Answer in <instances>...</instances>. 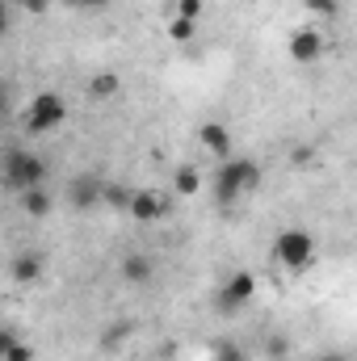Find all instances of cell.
<instances>
[{
	"instance_id": "17",
	"label": "cell",
	"mask_w": 357,
	"mask_h": 361,
	"mask_svg": "<svg viewBox=\"0 0 357 361\" xmlns=\"http://www.w3.org/2000/svg\"><path fill=\"white\" fill-rule=\"evenodd\" d=\"M193 34H198V21H185V17L169 21V38L173 42H193Z\"/></svg>"
},
{
	"instance_id": "28",
	"label": "cell",
	"mask_w": 357,
	"mask_h": 361,
	"mask_svg": "<svg viewBox=\"0 0 357 361\" xmlns=\"http://www.w3.org/2000/svg\"><path fill=\"white\" fill-rule=\"evenodd\" d=\"M160 361H177V357H160Z\"/></svg>"
},
{
	"instance_id": "22",
	"label": "cell",
	"mask_w": 357,
	"mask_h": 361,
	"mask_svg": "<svg viewBox=\"0 0 357 361\" xmlns=\"http://www.w3.org/2000/svg\"><path fill=\"white\" fill-rule=\"evenodd\" d=\"M13 114V85L0 76V118H8Z\"/></svg>"
},
{
	"instance_id": "14",
	"label": "cell",
	"mask_w": 357,
	"mask_h": 361,
	"mask_svg": "<svg viewBox=\"0 0 357 361\" xmlns=\"http://www.w3.org/2000/svg\"><path fill=\"white\" fill-rule=\"evenodd\" d=\"M131 197H135V189L126 180H105V189H101V206H114V210H126Z\"/></svg>"
},
{
	"instance_id": "11",
	"label": "cell",
	"mask_w": 357,
	"mask_h": 361,
	"mask_svg": "<svg viewBox=\"0 0 357 361\" xmlns=\"http://www.w3.org/2000/svg\"><path fill=\"white\" fill-rule=\"evenodd\" d=\"M198 143H202L210 156H219V160H227V156H231V130H227L223 122H202Z\"/></svg>"
},
{
	"instance_id": "20",
	"label": "cell",
	"mask_w": 357,
	"mask_h": 361,
	"mask_svg": "<svg viewBox=\"0 0 357 361\" xmlns=\"http://www.w3.org/2000/svg\"><path fill=\"white\" fill-rule=\"evenodd\" d=\"M8 4H17V8L30 13V17H42V13L51 8V0H8Z\"/></svg>"
},
{
	"instance_id": "2",
	"label": "cell",
	"mask_w": 357,
	"mask_h": 361,
	"mask_svg": "<svg viewBox=\"0 0 357 361\" xmlns=\"http://www.w3.org/2000/svg\"><path fill=\"white\" fill-rule=\"evenodd\" d=\"M257 185H261V164H257V160L227 156V160L219 164V173H214V197H219V206H227V202H236L240 193H253Z\"/></svg>"
},
{
	"instance_id": "21",
	"label": "cell",
	"mask_w": 357,
	"mask_h": 361,
	"mask_svg": "<svg viewBox=\"0 0 357 361\" xmlns=\"http://www.w3.org/2000/svg\"><path fill=\"white\" fill-rule=\"evenodd\" d=\"M4 361H34V349H30L21 336H17V341H13V349L4 353Z\"/></svg>"
},
{
	"instance_id": "23",
	"label": "cell",
	"mask_w": 357,
	"mask_h": 361,
	"mask_svg": "<svg viewBox=\"0 0 357 361\" xmlns=\"http://www.w3.org/2000/svg\"><path fill=\"white\" fill-rule=\"evenodd\" d=\"M307 8L311 13H320V17H337L341 8H337V0H307Z\"/></svg>"
},
{
	"instance_id": "15",
	"label": "cell",
	"mask_w": 357,
	"mask_h": 361,
	"mask_svg": "<svg viewBox=\"0 0 357 361\" xmlns=\"http://www.w3.org/2000/svg\"><path fill=\"white\" fill-rule=\"evenodd\" d=\"M122 92V80L114 76V72H97L89 80V97H97V101H109V97H118Z\"/></svg>"
},
{
	"instance_id": "6",
	"label": "cell",
	"mask_w": 357,
	"mask_h": 361,
	"mask_svg": "<svg viewBox=\"0 0 357 361\" xmlns=\"http://www.w3.org/2000/svg\"><path fill=\"white\" fill-rule=\"evenodd\" d=\"M101 189H105V177L97 173H76L68 180V202L72 210H97L101 206Z\"/></svg>"
},
{
	"instance_id": "4",
	"label": "cell",
	"mask_w": 357,
	"mask_h": 361,
	"mask_svg": "<svg viewBox=\"0 0 357 361\" xmlns=\"http://www.w3.org/2000/svg\"><path fill=\"white\" fill-rule=\"evenodd\" d=\"M63 118H68V101L59 92H38L25 105V130L30 135H51V130L63 126Z\"/></svg>"
},
{
	"instance_id": "12",
	"label": "cell",
	"mask_w": 357,
	"mask_h": 361,
	"mask_svg": "<svg viewBox=\"0 0 357 361\" xmlns=\"http://www.w3.org/2000/svg\"><path fill=\"white\" fill-rule=\"evenodd\" d=\"M17 202H21V214H30V219H47V214L55 210V197L47 193V185L21 189V193H17Z\"/></svg>"
},
{
	"instance_id": "8",
	"label": "cell",
	"mask_w": 357,
	"mask_h": 361,
	"mask_svg": "<svg viewBox=\"0 0 357 361\" xmlns=\"http://www.w3.org/2000/svg\"><path fill=\"white\" fill-rule=\"evenodd\" d=\"M118 277H122L126 286H147V281L156 277V261H152L147 252H126V257L118 261Z\"/></svg>"
},
{
	"instance_id": "5",
	"label": "cell",
	"mask_w": 357,
	"mask_h": 361,
	"mask_svg": "<svg viewBox=\"0 0 357 361\" xmlns=\"http://www.w3.org/2000/svg\"><path fill=\"white\" fill-rule=\"evenodd\" d=\"M253 298H257V277L248 269H240L223 281V290H219V311H240V307H248Z\"/></svg>"
},
{
	"instance_id": "30",
	"label": "cell",
	"mask_w": 357,
	"mask_h": 361,
	"mask_svg": "<svg viewBox=\"0 0 357 361\" xmlns=\"http://www.w3.org/2000/svg\"><path fill=\"white\" fill-rule=\"evenodd\" d=\"M0 307H4V298H0Z\"/></svg>"
},
{
	"instance_id": "25",
	"label": "cell",
	"mask_w": 357,
	"mask_h": 361,
	"mask_svg": "<svg viewBox=\"0 0 357 361\" xmlns=\"http://www.w3.org/2000/svg\"><path fill=\"white\" fill-rule=\"evenodd\" d=\"M13 341H17V332L0 324V361H4V353H8V349H13Z\"/></svg>"
},
{
	"instance_id": "29",
	"label": "cell",
	"mask_w": 357,
	"mask_h": 361,
	"mask_svg": "<svg viewBox=\"0 0 357 361\" xmlns=\"http://www.w3.org/2000/svg\"><path fill=\"white\" fill-rule=\"evenodd\" d=\"M0 189H4V180H0Z\"/></svg>"
},
{
	"instance_id": "3",
	"label": "cell",
	"mask_w": 357,
	"mask_h": 361,
	"mask_svg": "<svg viewBox=\"0 0 357 361\" xmlns=\"http://www.w3.org/2000/svg\"><path fill=\"white\" fill-rule=\"evenodd\" d=\"M273 257H277L282 269H290V273L307 269V265L315 261V235L303 231V227H286V231H277V240H273Z\"/></svg>"
},
{
	"instance_id": "19",
	"label": "cell",
	"mask_w": 357,
	"mask_h": 361,
	"mask_svg": "<svg viewBox=\"0 0 357 361\" xmlns=\"http://www.w3.org/2000/svg\"><path fill=\"white\" fill-rule=\"evenodd\" d=\"M173 17L198 21V17H202V0H177V4H173Z\"/></svg>"
},
{
	"instance_id": "9",
	"label": "cell",
	"mask_w": 357,
	"mask_h": 361,
	"mask_svg": "<svg viewBox=\"0 0 357 361\" xmlns=\"http://www.w3.org/2000/svg\"><path fill=\"white\" fill-rule=\"evenodd\" d=\"M324 55V34L320 30H294L290 34V59L294 63H315Z\"/></svg>"
},
{
	"instance_id": "16",
	"label": "cell",
	"mask_w": 357,
	"mask_h": 361,
	"mask_svg": "<svg viewBox=\"0 0 357 361\" xmlns=\"http://www.w3.org/2000/svg\"><path fill=\"white\" fill-rule=\"evenodd\" d=\"M173 189L185 193V197H189V193H198V189H202V173H198L193 164H181L177 173H173Z\"/></svg>"
},
{
	"instance_id": "1",
	"label": "cell",
	"mask_w": 357,
	"mask_h": 361,
	"mask_svg": "<svg viewBox=\"0 0 357 361\" xmlns=\"http://www.w3.org/2000/svg\"><path fill=\"white\" fill-rule=\"evenodd\" d=\"M0 180H4V189H17V193L34 189V185L47 180V160L38 152L21 147V143H8L0 152Z\"/></svg>"
},
{
	"instance_id": "24",
	"label": "cell",
	"mask_w": 357,
	"mask_h": 361,
	"mask_svg": "<svg viewBox=\"0 0 357 361\" xmlns=\"http://www.w3.org/2000/svg\"><path fill=\"white\" fill-rule=\"evenodd\" d=\"M68 8H80V13H97V8H105L109 0H63Z\"/></svg>"
},
{
	"instance_id": "27",
	"label": "cell",
	"mask_w": 357,
	"mask_h": 361,
	"mask_svg": "<svg viewBox=\"0 0 357 361\" xmlns=\"http://www.w3.org/2000/svg\"><path fill=\"white\" fill-rule=\"evenodd\" d=\"M320 361H349V357H345V353H324Z\"/></svg>"
},
{
	"instance_id": "26",
	"label": "cell",
	"mask_w": 357,
	"mask_h": 361,
	"mask_svg": "<svg viewBox=\"0 0 357 361\" xmlns=\"http://www.w3.org/2000/svg\"><path fill=\"white\" fill-rule=\"evenodd\" d=\"M13 30V13H8V0H0V38Z\"/></svg>"
},
{
	"instance_id": "10",
	"label": "cell",
	"mask_w": 357,
	"mask_h": 361,
	"mask_svg": "<svg viewBox=\"0 0 357 361\" xmlns=\"http://www.w3.org/2000/svg\"><path fill=\"white\" fill-rule=\"evenodd\" d=\"M8 277L17 281V286H38L42 281V257L38 252H17L13 261H8Z\"/></svg>"
},
{
	"instance_id": "18",
	"label": "cell",
	"mask_w": 357,
	"mask_h": 361,
	"mask_svg": "<svg viewBox=\"0 0 357 361\" xmlns=\"http://www.w3.org/2000/svg\"><path fill=\"white\" fill-rule=\"evenodd\" d=\"M214 361H248V353H244V345H236V341H219V345H214Z\"/></svg>"
},
{
	"instance_id": "13",
	"label": "cell",
	"mask_w": 357,
	"mask_h": 361,
	"mask_svg": "<svg viewBox=\"0 0 357 361\" xmlns=\"http://www.w3.org/2000/svg\"><path fill=\"white\" fill-rule=\"evenodd\" d=\"M131 336H135V324H126V319H114V324H109V328L101 332L97 349H101V353H118V349H122V345H126Z\"/></svg>"
},
{
	"instance_id": "7",
	"label": "cell",
	"mask_w": 357,
	"mask_h": 361,
	"mask_svg": "<svg viewBox=\"0 0 357 361\" xmlns=\"http://www.w3.org/2000/svg\"><path fill=\"white\" fill-rule=\"evenodd\" d=\"M126 214H131L135 223H156V219H164V214H169V197H164V193H156V189H135V197H131Z\"/></svg>"
}]
</instances>
